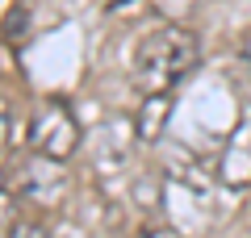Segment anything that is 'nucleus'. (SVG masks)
<instances>
[{
  "mask_svg": "<svg viewBox=\"0 0 251 238\" xmlns=\"http://www.w3.org/2000/svg\"><path fill=\"white\" fill-rule=\"evenodd\" d=\"M197 59H201V42L184 25H159L138 42L130 79H134V88L143 96L172 92L188 71L197 67Z\"/></svg>",
  "mask_w": 251,
  "mask_h": 238,
  "instance_id": "nucleus-1",
  "label": "nucleus"
},
{
  "mask_svg": "<svg viewBox=\"0 0 251 238\" xmlns=\"http://www.w3.org/2000/svg\"><path fill=\"white\" fill-rule=\"evenodd\" d=\"M218 180L226 188H251V117L230 130L222 155H218Z\"/></svg>",
  "mask_w": 251,
  "mask_h": 238,
  "instance_id": "nucleus-4",
  "label": "nucleus"
},
{
  "mask_svg": "<svg viewBox=\"0 0 251 238\" xmlns=\"http://www.w3.org/2000/svg\"><path fill=\"white\" fill-rule=\"evenodd\" d=\"M63 192H67V171L59 167V159L34 155L25 163V171H21L17 196H21V201H38V205H59Z\"/></svg>",
  "mask_w": 251,
  "mask_h": 238,
  "instance_id": "nucleus-3",
  "label": "nucleus"
},
{
  "mask_svg": "<svg viewBox=\"0 0 251 238\" xmlns=\"http://www.w3.org/2000/svg\"><path fill=\"white\" fill-rule=\"evenodd\" d=\"M17 221V192L9 188V180L0 176V234Z\"/></svg>",
  "mask_w": 251,
  "mask_h": 238,
  "instance_id": "nucleus-6",
  "label": "nucleus"
},
{
  "mask_svg": "<svg viewBox=\"0 0 251 238\" xmlns=\"http://www.w3.org/2000/svg\"><path fill=\"white\" fill-rule=\"evenodd\" d=\"M168 117H172V92H155V96H143L134 113V134L138 142H155L163 130H168Z\"/></svg>",
  "mask_w": 251,
  "mask_h": 238,
  "instance_id": "nucleus-5",
  "label": "nucleus"
},
{
  "mask_svg": "<svg viewBox=\"0 0 251 238\" xmlns=\"http://www.w3.org/2000/svg\"><path fill=\"white\" fill-rule=\"evenodd\" d=\"M243 63L251 67V34H247V42H243Z\"/></svg>",
  "mask_w": 251,
  "mask_h": 238,
  "instance_id": "nucleus-10",
  "label": "nucleus"
},
{
  "mask_svg": "<svg viewBox=\"0 0 251 238\" xmlns=\"http://www.w3.org/2000/svg\"><path fill=\"white\" fill-rule=\"evenodd\" d=\"M0 238H46V230H42V226H34V221H13V226L4 230Z\"/></svg>",
  "mask_w": 251,
  "mask_h": 238,
  "instance_id": "nucleus-7",
  "label": "nucleus"
},
{
  "mask_svg": "<svg viewBox=\"0 0 251 238\" xmlns=\"http://www.w3.org/2000/svg\"><path fill=\"white\" fill-rule=\"evenodd\" d=\"M29 150L59 163H67L80 150V121L63 100H42V109L29 121Z\"/></svg>",
  "mask_w": 251,
  "mask_h": 238,
  "instance_id": "nucleus-2",
  "label": "nucleus"
},
{
  "mask_svg": "<svg viewBox=\"0 0 251 238\" xmlns=\"http://www.w3.org/2000/svg\"><path fill=\"white\" fill-rule=\"evenodd\" d=\"M143 238H180V234H176L172 226H147V230H143Z\"/></svg>",
  "mask_w": 251,
  "mask_h": 238,
  "instance_id": "nucleus-9",
  "label": "nucleus"
},
{
  "mask_svg": "<svg viewBox=\"0 0 251 238\" xmlns=\"http://www.w3.org/2000/svg\"><path fill=\"white\" fill-rule=\"evenodd\" d=\"M9 134H13V109H9V100L0 96V150L9 146Z\"/></svg>",
  "mask_w": 251,
  "mask_h": 238,
  "instance_id": "nucleus-8",
  "label": "nucleus"
}]
</instances>
